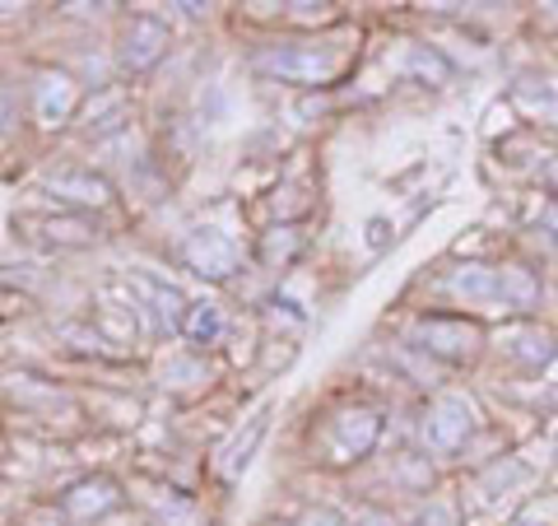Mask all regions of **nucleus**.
<instances>
[{
    "instance_id": "obj_1",
    "label": "nucleus",
    "mask_w": 558,
    "mask_h": 526,
    "mask_svg": "<svg viewBox=\"0 0 558 526\" xmlns=\"http://www.w3.org/2000/svg\"><path fill=\"white\" fill-rule=\"evenodd\" d=\"M256 70L279 75V80H289V84H330V80L344 75V51L312 47V43H279V47L260 51Z\"/></svg>"
},
{
    "instance_id": "obj_2",
    "label": "nucleus",
    "mask_w": 558,
    "mask_h": 526,
    "mask_svg": "<svg viewBox=\"0 0 558 526\" xmlns=\"http://www.w3.org/2000/svg\"><path fill=\"white\" fill-rule=\"evenodd\" d=\"M414 345L433 359H447V363H465L480 355L484 345V331L465 318H418L414 322Z\"/></svg>"
},
{
    "instance_id": "obj_3",
    "label": "nucleus",
    "mask_w": 558,
    "mask_h": 526,
    "mask_svg": "<svg viewBox=\"0 0 558 526\" xmlns=\"http://www.w3.org/2000/svg\"><path fill=\"white\" fill-rule=\"evenodd\" d=\"M470 433H475V406L461 392H442L424 415V443L447 457V452L465 447Z\"/></svg>"
},
{
    "instance_id": "obj_4",
    "label": "nucleus",
    "mask_w": 558,
    "mask_h": 526,
    "mask_svg": "<svg viewBox=\"0 0 558 526\" xmlns=\"http://www.w3.org/2000/svg\"><path fill=\"white\" fill-rule=\"evenodd\" d=\"M447 294L457 298V303H465V308H484V312L502 308V312H508V303H502V271L484 266V261L451 266L447 271Z\"/></svg>"
},
{
    "instance_id": "obj_5",
    "label": "nucleus",
    "mask_w": 558,
    "mask_h": 526,
    "mask_svg": "<svg viewBox=\"0 0 558 526\" xmlns=\"http://www.w3.org/2000/svg\"><path fill=\"white\" fill-rule=\"evenodd\" d=\"M377 433H381L377 410H368V406L340 410V415L326 425V443H330V452H336L330 462H354V457H363V452L377 443Z\"/></svg>"
},
{
    "instance_id": "obj_6",
    "label": "nucleus",
    "mask_w": 558,
    "mask_h": 526,
    "mask_svg": "<svg viewBox=\"0 0 558 526\" xmlns=\"http://www.w3.org/2000/svg\"><path fill=\"white\" fill-rule=\"evenodd\" d=\"M182 261L196 275H209V279H223V275H233L238 271V242L229 234H219V229H196V234H186L182 242Z\"/></svg>"
},
{
    "instance_id": "obj_7",
    "label": "nucleus",
    "mask_w": 558,
    "mask_h": 526,
    "mask_svg": "<svg viewBox=\"0 0 558 526\" xmlns=\"http://www.w3.org/2000/svg\"><path fill=\"white\" fill-rule=\"evenodd\" d=\"M163 47H168V28L159 20H131V28L121 33V65L126 70H149L154 61L163 57Z\"/></svg>"
},
{
    "instance_id": "obj_8",
    "label": "nucleus",
    "mask_w": 558,
    "mask_h": 526,
    "mask_svg": "<svg viewBox=\"0 0 558 526\" xmlns=\"http://www.w3.org/2000/svg\"><path fill=\"white\" fill-rule=\"evenodd\" d=\"M33 112H38L43 127H61L75 112V80L61 75V70H43L38 89H33Z\"/></svg>"
},
{
    "instance_id": "obj_9",
    "label": "nucleus",
    "mask_w": 558,
    "mask_h": 526,
    "mask_svg": "<svg viewBox=\"0 0 558 526\" xmlns=\"http://www.w3.org/2000/svg\"><path fill=\"white\" fill-rule=\"evenodd\" d=\"M502 271V303L512 312H535L539 308V275L531 266H498Z\"/></svg>"
},
{
    "instance_id": "obj_10",
    "label": "nucleus",
    "mask_w": 558,
    "mask_h": 526,
    "mask_svg": "<svg viewBox=\"0 0 558 526\" xmlns=\"http://www.w3.org/2000/svg\"><path fill=\"white\" fill-rule=\"evenodd\" d=\"M512 359L526 363L531 373H539V368H549L558 359V340L549 336V331L526 326V331H517V336H512Z\"/></svg>"
},
{
    "instance_id": "obj_11",
    "label": "nucleus",
    "mask_w": 558,
    "mask_h": 526,
    "mask_svg": "<svg viewBox=\"0 0 558 526\" xmlns=\"http://www.w3.org/2000/svg\"><path fill=\"white\" fill-rule=\"evenodd\" d=\"M117 485L112 480H84L75 485L65 494V513H75V517H98V513H108V507L117 503Z\"/></svg>"
},
{
    "instance_id": "obj_12",
    "label": "nucleus",
    "mask_w": 558,
    "mask_h": 526,
    "mask_svg": "<svg viewBox=\"0 0 558 526\" xmlns=\"http://www.w3.org/2000/svg\"><path fill=\"white\" fill-rule=\"evenodd\" d=\"M47 187H51V196L75 201V205H102L108 201V187H102L94 172H57Z\"/></svg>"
},
{
    "instance_id": "obj_13",
    "label": "nucleus",
    "mask_w": 558,
    "mask_h": 526,
    "mask_svg": "<svg viewBox=\"0 0 558 526\" xmlns=\"http://www.w3.org/2000/svg\"><path fill=\"white\" fill-rule=\"evenodd\" d=\"M182 331L196 345H215L219 336H223V312H219V303H196L186 312V322H182Z\"/></svg>"
},
{
    "instance_id": "obj_14",
    "label": "nucleus",
    "mask_w": 558,
    "mask_h": 526,
    "mask_svg": "<svg viewBox=\"0 0 558 526\" xmlns=\"http://www.w3.org/2000/svg\"><path fill=\"white\" fill-rule=\"evenodd\" d=\"M299 229H275L270 238H266V248H260V256H266L270 261V266H275V261H289L293 252H299Z\"/></svg>"
},
{
    "instance_id": "obj_15",
    "label": "nucleus",
    "mask_w": 558,
    "mask_h": 526,
    "mask_svg": "<svg viewBox=\"0 0 558 526\" xmlns=\"http://www.w3.org/2000/svg\"><path fill=\"white\" fill-rule=\"evenodd\" d=\"M418 526H461V517H457V507H451V503H428L424 522H418Z\"/></svg>"
},
{
    "instance_id": "obj_16",
    "label": "nucleus",
    "mask_w": 558,
    "mask_h": 526,
    "mask_svg": "<svg viewBox=\"0 0 558 526\" xmlns=\"http://www.w3.org/2000/svg\"><path fill=\"white\" fill-rule=\"evenodd\" d=\"M354 526H396V522H391V513H377V507H368V513L354 517Z\"/></svg>"
},
{
    "instance_id": "obj_17",
    "label": "nucleus",
    "mask_w": 558,
    "mask_h": 526,
    "mask_svg": "<svg viewBox=\"0 0 558 526\" xmlns=\"http://www.w3.org/2000/svg\"><path fill=\"white\" fill-rule=\"evenodd\" d=\"M303 526H340V517H336V513H326V507H317V513H307V517H303Z\"/></svg>"
},
{
    "instance_id": "obj_18",
    "label": "nucleus",
    "mask_w": 558,
    "mask_h": 526,
    "mask_svg": "<svg viewBox=\"0 0 558 526\" xmlns=\"http://www.w3.org/2000/svg\"><path fill=\"white\" fill-rule=\"evenodd\" d=\"M539 182H545V187L554 191V196H558V154H554V159L545 164V172H539Z\"/></svg>"
},
{
    "instance_id": "obj_19",
    "label": "nucleus",
    "mask_w": 558,
    "mask_h": 526,
    "mask_svg": "<svg viewBox=\"0 0 558 526\" xmlns=\"http://www.w3.org/2000/svg\"><path fill=\"white\" fill-rule=\"evenodd\" d=\"M539 224H545L549 234H558V201H554V205H545V210H539Z\"/></svg>"
}]
</instances>
